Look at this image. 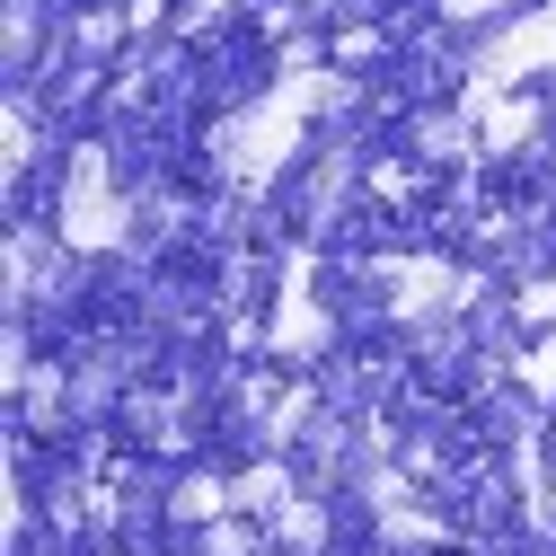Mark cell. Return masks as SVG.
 <instances>
[{"instance_id": "1", "label": "cell", "mask_w": 556, "mask_h": 556, "mask_svg": "<svg viewBox=\"0 0 556 556\" xmlns=\"http://www.w3.org/2000/svg\"><path fill=\"white\" fill-rule=\"evenodd\" d=\"M53 230H62V248H72V256H115L132 230H142V213H132L124 186H115V151H106V142H80L72 160H62Z\"/></svg>"}, {"instance_id": "2", "label": "cell", "mask_w": 556, "mask_h": 556, "mask_svg": "<svg viewBox=\"0 0 556 556\" xmlns=\"http://www.w3.org/2000/svg\"><path fill=\"white\" fill-rule=\"evenodd\" d=\"M539 72H556V0H539V10H521L495 45H485L477 62H468V106H485V98H513L521 80H539Z\"/></svg>"}, {"instance_id": "3", "label": "cell", "mask_w": 556, "mask_h": 556, "mask_svg": "<svg viewBox=\"0 0 556 556\" xmlns=\"http://www.w3.org/2000/svg\"><path fill=\"white\" fill-rule=\"evenodd\" d=\"M380 292H389L397 318H442V309L477 301V274H459L451 256H389L380 265Z\"/></svg>"}, {"instance_id": "4", "label": "cell", "mask_w": 556, "mask_h": 556, "mask_svg": "<svg viewBox=\"0 0 556 556\" xmlns=\"http://www.w3.org/2000/svg\"><path fill=\"white\" fill-rule=\"evenodd\" d=\"M477 115H485V124H477V151H495V160L530 151L539 132H547V106H539V98H485Z\"/></svg>"}, {"instance_id": "5", "label": "cell", "mask_w": 556, "mask_h": 556, "mask_svg": "<svg viewBox=\"0 0 556 556\" xmlns=\"http://www.w3.org/2000/svg\"><path fill=\"white\" fill-rule=\"evenodd\" d=\"M230 504L256 521V513H283L292 504V459H256V468H239L230 477Z\"/></svg>"}, {"instance_id": "6", "label": "cell", "mask_w": 556, "mask_h": 556, "mask_svg": "<svg viewBox=\"0 0 556 556\" xmlns=\"http://www.w3.org/2000/svg\"><path fill=\"white\" fill-rule=\"evenodd\" d=\"M45 62V0H10V80L27 89Z\"/></svg>"}, {"instance_id": "7", "label": "cell", "mask_w": 556, "mask_h": 556, "mask_svg": "<svg viewBox=\"0 0 556 556\" xmlns=\"http://www.w3.org/2000/svg\"><path fill=\"white\" fill-rule=\"evenodd\" d=\"M406 132H415V151H425V160H459V151H468V124L442 115V106H433V115H415Z\"/></svg>"}, {"instance_id": "8", "label": "cell", "mask_w": 556, "mask_h": 556, "mask_svg": "<svg viewBox=\"0 0 556 556\" xmlns=\"http://www.w3.org/2000/svg\"><path fill=\"white\" fill-rule=\"evenodd\" d=\"M513 371H521V389H530V397H556V336L513 344Z\"/></svg>"}, {"instance_id": "9", "label": "cell", "mask_w": 556, "mask_h": 556, "mask_svg": "<svg viewBox=\"0 0 556 556\" xmlns=\"http://www.w3.org/2000/svg\"><path fill=\"white\" fill-rule=\"evenodd\" d=\"M194 556H256V521H248V513H230V521H203Z\"/></svg>"}, {"instance_id": "10", "label": "cell", "mask_w": 556, "mask_h": 556, "mask_svg": "<svg viewBox=\"0 0 556 556\" xmlns=\"http://www.w3.org/2000/svg\"><path fill=\"white\" fill-rule=\"evenodd\" d=\"M521 318H556V283H521Z\"/></svg>"}]
</instances>
